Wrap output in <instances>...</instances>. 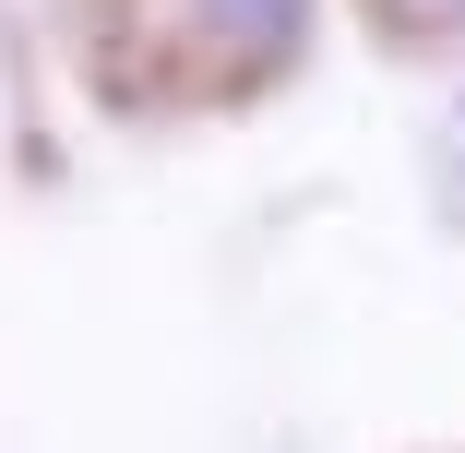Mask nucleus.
Segmentation results:
<instances>
[{"mask_svg":"<svg viewBox=\"0 0 465 453\" xmlns=\"http://www.w3.org/2000/svg\"><path fill=\"white\" fill-rule=\"evenodd\" d=\"M322 0H167V36L192 48V72L215 96H262L274 72H299Z\"/></svg>","mask_w":465,"mask_h":453,"instance_id":"obj_1","label":"nucleus"},{"mask_svg":"<svg viewBox=\"0 0 465 453\" xmlns=\"http://www.w3.org/2000/svg\"><path fill=\"white\" fill-rule=\"evenodd\" d=\"M358 13L394 48H465V0H358Z\"/></svg>","mask_w":465,"mask_h":453,"instance_id":"obj_2","label":"nucleus"},{"mask_svg":"<svg viewBox=\"0 0 465 453\" xmlns=\"http://www.w3.org/2000/svg\"><path fill=\"white\" fill-rule=\"evenodd\" d=\"M430 179H441V203L465 215V96L441 108V132H430Z\"/></svg>","mask_w":465,"mask_h":453,"instance_id":"obj_3","label":"nucleus"}]
</instances>
